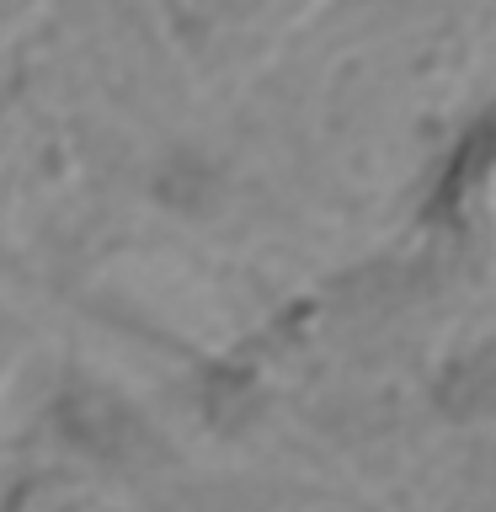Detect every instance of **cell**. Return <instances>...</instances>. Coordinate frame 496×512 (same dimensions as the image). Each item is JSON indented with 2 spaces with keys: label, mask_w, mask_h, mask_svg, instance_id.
Segmentation results:
<instances>
[{
  "label": "cell",
  "mask_w": 496,
  "mask_h": 512,
  "mask_svg": "<svg viewBox=\"0 0 496 512\" xmlns=\"http://www.w3.org/2000/svg\"><path fill=\"white\" fill-rule=\"evenodd\" d=\"M246 512H368V507L326 496V491H262Z\"/></svg>",
  "instance_id": "obj_1"
}]
</instances>
